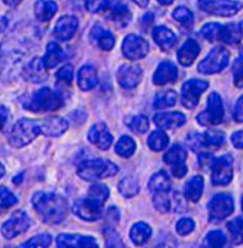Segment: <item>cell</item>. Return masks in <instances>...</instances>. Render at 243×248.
Segmentation results:
<instances>
[{
    "mask_svg": "<svg viewBox=\"0 0 243 248\" xmlns=\"http://www.w3.org/2000/svg\"><path fill=\"white\" fill-rule=\"evenodd\" d=\"M214 163V158L210 155V154H200L199 155V164L201 167H205V166H211Z\"/></svg>",
    "mask_w": 243,
    "mask_h": 248,
    "instance_id": "cell-56",
    "label": "cell"
},
{
    "mask_svg": "<svg viewBox=\"0 0 243 248\" xmlns=\"http://www.w3.org/2000/svg\"><path fill=\"white\" fill-rule=\"evenodd\" d=\"M186 118L181 112L159 113L154 117V122L160 128L170 129L185 124Z\"/></svg>",
    "mask_w": 243,
    "mask_h": 248,
    "instance_id": "cell-26",
    "label": "cell"
},
{
    "mask_svg": "<svg viewBox=\"0 0 243 248\" xmlns=\"http://www.w3.org/2000/svg\"><path fill=\"white\" fill-rule=\"evenodd\" d=\"M152 36L156 44L161 48V50L165 51L170 50L177 41L175 33L170 29L164 26L156 27L152 31Z\"/></svg>",
    "mask_w": 243,
    "mask_h": 248,
    "instance_id": "cell-23",
    "label": "cell"
},
{
    "mask_svg": "<svg viewBox=\"0 0 243 248\" xmlns=\"http://www.w3.org/2000/svg\"><path fill=\"white\" fill-rule=\"evenodd\" d=\"M234 211V201L228 194H219L212 199L209 204V219L219 222L230 216Z\"/></svg>",
    "mask_w": 243,
    "mask_h": 248,
    "instance_id": "cell-9",
    "label": "cell"
},
{
    "mask_svg": "<svg viewBox=\"0 0 243 248\" xmlns=\"http://www.w3.org/2000/svg\"><path fill=\"white\" fill-rule=\"evenodd\" d=\"M178 69L169 61L162 62L153 76V81L156 85L163 86L177 80Z\"/></svg>",
    "mask_w": 243,
    "mask_h": 248,
    "instance_id": "cell-22",
    "label": "cell"
},
{
    "mask_svg": "<svg viewBox=\"0 0 243 248\" xmlns=\"http://www.w3.org/2000/svg\"><path fill=\"white\" fill-rule=\"evenodd\" d=\"M42 59L48 70L53 69L65 59V52L57 43L50 42Z\"/></svg>",
    "mask_w": 243,
    "mask_h": 248,
    "instance_id": "cell-29",
    "label": "cell"
},
{
    "mask_svg": "<svg viewBox=\"0 0 243 248\" xmlns=\"http://www.w3.org/2000/svg\"><path fill=\"white\" fill-rule=\"evenodd\" d=\"M177 101V94L173 91H166L157 94L154 100V108L162 109L173 107Z\"/></svg>",
    "mask_w": 243,
    "mask_h": 248,
    "instance_id": "cell-38",
    "label": "cell"
},
{
    "mask_svg": "<svg viewBox=\"0 0 243 248\" xmlns=\"http://www.w3.org/2000/svg\"><path fill=\"white\" fill-rule=\"evenodd\" d=\"M136 149L134 140L128 136H122L116 145V152L123 158L130 157Z\"/></svg>",
    "mask_w": 243,
    "mask_h": 248,
    "instance_id": "cell-39",
    "label": "cell"
},
{
    "mask_svg": "<svg viewBox=\"0 0 243 248\" xmlns=\"http://www.w3.org/2000/svg\"><path fill=\"white\" fill-rule=\"evenodd\" d=\"M7 6L9 7H15L17 6L22 0H2Z\"/></svg>",
    "mask_w": 243,
    "mask_h": 248,
    "instance_id": "cell-59",
    "label": "cell"
},
{
    "mask_svg": "<svg viewBox=\"0 0 243 248\" xmlns=\"http://www.w3.org/2000/svg\"><path fill=\"white\" fill-rule=\"evenodd\" d=\"M107 10V19L118 28H124L132 20V13L126 5L117 3Z\"/></svg>",
    "mask_w": 243,
    "mask_h": 248,
    "instance_id": "cell-20",
    "label": "cell"
},
{
    "mask_svg": "<svg viewBox=\"0 0 243 248\" xmlns=\"http://www.w3.org/2000/svg\"><path fill=\"white\" fill-rule=\"evenodd\" d=\"M228 230L235 244L243 243V220L237 218L228 223Z\"/></svg>",
    "mask_w": 243,
    "mask_h": 248,
    "instance_id": "cell-40",
    "label": "cell"
},
{
    "mask_svg": "<svg viewBox=\"0 0 243 248\" xmlns=\"http://www.w3.org/2000/svg\"><path fill=\"white\" fill-rule=\"evenodd\" d=\"M232 143L237 149H243V130L237 131L232 135Z\"/></svg>",
    "mask_w": 243,
    "mask_h": 248,
    "instance_id": "cell-54",
    "label": "cell"
},
{
    "mask_svg": "<svg viewBox=\"0 0 243 248\" xmlns=\"http://www.w3.org/2000/svg\"></svg>",
    "mask_w": 243,
    "mask_h": 248,
    "instance_id": "cell-63",
    "label": "cell"
},
{
    "mask_svg": "<svg viewBox=\"0 0 243 248\" xmlns=\"http://www.w3.org/2000/svg\"><path fill=\"white\" fill-rule=\"evenodd\" d=\"M204 182L201 176H195L186 185L184 195L187 200L197 202L201 197Z\"/></svg>",
    "mask_w": 243,
    "mask_h": 248,
    "instance_id": "cell-32",
    "label": "cell"
},
{
    "mask_svg": "<svg viewBox=\"0 0 243 248\" xmlns=\"http://www.w3.org/2000/svg\"><path fill=\"white\" fill-rule=\"evenodd\" d=\"M173 18L180 23L187 31H191L194 27V15L193 13L184 6H180L176 8L172 13Z\"/></svg>",
    "mask_w": 243,
    "mask_h": 248,
    "instance_id": "cell-31",
    "label": "cell"
},
{
    "mask_svg": "<svg viewBox=\"0 0 243 248\" xmlns=\"http://www.w3.org/2000/svg\"><path fill=\"white\" fill-rule=\"evenodd\" d=\"M86 8L92 14L106 12L111 4V0H85Z\"/></svg>",
    "mask_w": 243,
    "mask_h": 248,
    "instance_id": "cell-43",
    "label": "cell"
},
{
    "mask_svg": "<svg viewBox=\"0 0 243 248\" xmlns=\"http://www.w3.org/2000/svg\"><path fill=\"white\" fill-rule=\"evenodd\" d=\"M42 134L48 137H58L69 128V124L60 117H50L40 120Z\"/></svg>",
    "mask_w": 243,
    "mask_h": 248,
    "instance_id": "cell-21",
    "label": "cell"
},
{
    "mask_svg": "<svg viewBox=\"0 0 243 248\" xmlns=\"http://www.w3.org/2000/svg\"><path fill=\"white\" fill-rule=\"evenodd\" d=\"M7 27H8V19L5 16H0V32L5 31Z\"/></svg>",
    "mask_w": 243,
    "mask_h": 248,
    "instance_id": "cell-58",
    "label": "cell"
},
{
    "mask_svg": "<svg viewBox=\"0 0 243 248\" xmlns=\"http://www.w3.org/2000/svg\"><path fill=\"white\" fill-rule=\"evenodd\" d=\"M234 118L239 123L243 122V96L239 99L236 105L235 111H234Z\"/></svg>",
    "mask_w": 243,
    "mask_h": 248,
    "instance_id": "cell-53",
    "label": "cell"
},
{
    "mask_svg": "<svg viewBox=\"0 0 243 248\" xmlns=\"http://www.w3.org/2000/svg\"><path fill=\"white\" fill-rule=\"evenodd\" d=\"M208 88V83L202 80H189L182 86V102L187 108H194L197 105L199 97Z\"/></svg>",
    "mask_w": 243,
    "mask_h": 248,
    "instance_id": "cell-12",
    "label": "cell"
},
{
    "mask_svg": "<svg viewBox=\"0 0 243 248\" xmlns=\"http://www.w3.org/2000/svg\"><path fill=\"white\" fill-rule=\"evenodd\" d=\"M170 179L167 173L160 171L154 174L149 181L148 187L152 192H168L170 189Z\"/></svg>",
    "mask_w": 243,
    "mask_h": 248,
    "instance_id": "cell-30",
    "label": "cell"
},
{
    "mask_svg": "<svg viewBox=\"0 0 243 248\" xmlns=\"http://www.w3.org/2000/svg\"><path fill=\"white\" fill-rule=\"evenodd\" d=\"M31 202L38 215L48 224L62 223L68 214L67 201L57 194L36 192Z\"/></svg>",
    "mask_w": 243,
    "mask_h": 248,
    "instance_id": "cell-1",
    "label": "cell"
},
{
    "mask_svg": "<svg viewBox=\"0 0 243 248\" xmlns=\"http://www.w3.org/2000/svg\"><path fill=\"white\" fill-rule=\"evenodd\" d=\"M56 244L59 248H98L95 239L80 235L61 234L58 236Z\"/></svg>",
    "mask_w": 243,
    "mask_h": 248,
    "instance_id": "cell-19",
    "label": "cell"
},
{
    "mask_svg": "<svg viewBox=\"0 0 243 248\" xmlns=\"http://www.w3.org/2000/svg\"><path fill=\"white\" fill-rule=\"evenodd\" d=\"M104 203L95 199H81L75 202L73 207V213L88 222H94L103 216Z\"/></svg>",
    "mask_w": 243,
    "mask_h": 248,
    "instance_id": "cell-7",
    "label": "cell"
},
{
    "mask_svg": "<svg viewBox=\"0 0 243 248\" xmlns=\"http://www.w3.org/2000/svg\"><path fill=\"white\" fill-rule=\"evenodd\" d=\"M119 169L112 162L105 159H94L80 164L77 173L85 181L93 182L112 177L118 173Z\"/></svg>",
    "mask_w": 243,
    "mask_h": 248,
    "instance_id": "cell-2",
    "label": "cell"
},
{
    "mask_svg": "<svg viewBox=\"0 0 243 248\" xmlns=\"http://www.w3.org/2000/svg\"><path fill=\"white\" fill-rule=\"evenodd\" d=\"M160 4H162V5H165V6H167V5H170L172 4L173 2H174V0H157Z\"/></svg>",
    "mask_w": 243,
    "mask_h": 248,
    "instance_id": "cell-61",
    "label": "cell"
},
{
    "mask_svg": "<svg viewBox=\"0 0 243 248\" xmlns=\"http://www.w3.org/2000/svg\"><path fill=\"white\" fill-rule=\"evenodd\" d=\"M199 8L212 16L231 17L243 9V4L238 0H198Z\"/></svg>",
    "mask_w": 243,
    "mask_h": 248,
    "instance_id": "cell-5",
    "label": "cell"
},
{
    "mask_svg": "<svg viewBox=\"0 0 243 248\" xmlns=\"http://www.w3.org/2000/svg\"><path fill=\"white\" fill-rule=\"evenodd\" d=\"M123 55L130 60H138L146 57L149 51V44L141 36L135 34L127 35L122 45Z\"/></svg>",
    "mask_w": 243,
    "mask_h": 248,
    "instance_id": "cell-10",
    "label": "cell"
},
{
    "mask_svg": "<svg viewBox=\"0 0 243 248\" xmlns=\"http://www.w3.org/2000/svg\"><path fill=\"white\" fill-rule=\"evenodd\" d=\"M186 157H187V153H186L185 149H182L181 146L177 145V146L172 147L166 153V155L164 157V161L167 164L171 165L172 167H175V166L184 164Z\"/></svg>",
    "mask_w": 243,
    "mask_h": 248,
    "instance_id": "cell-34",
    "label": "cell"
},
{
    "mask_svg": "<svg viewBox=\"0 0 243 248\" xmlns=\"http://www.w3.org/2000/svg\"><path fill=\"white\" fill-rule=\"evenodd\" d=\"M223 113L221 98L218 93H213L208 98L206 110L197 116V121L202 125L218 124L222 121Z\"/></svg>",
    "mask_w": 243,
    "mask_h": 248,
    "instance_id": "cell-11",
    "label": "cell"
},
{
    "mask_svg": "<svg viewBox=\"0 0 243 248\" xmlns=\"http://www.w3.org/2000/svg\"><path fill=\"white\" fill-rule=\"evenodd\" d=\"M205 243L208 247L211 248H220L225 245L226 238L220 231H212L206 236Z\"/></svg>",
    "mask_w": 243,
    "mask_h": 248,
    "instance_id": "cell-48",
    "label": "cell"
},
{
    "mask_svg": "<svg viewBox=\"0 0 243 248\" xmlns=\"http://www.w3.org/2000/svg\"><path fill=\"white\" fill-rule=\"evenodd\" d=\"M233 178V160L224 155L215 160L212 165V183L216 186H226Z\"/></svg>",
    "mask_w": 243,
    "mask_h": 248,
    "instance_id": "cell-13",
    "label": "cell"
},
{
    "mask_svg": "<svg viewBox=\"0 0 243 248\" xmlns=\"http://www.w3.org/2000/svg\"><path fill=\"white\" fill-rule=\"evenodd\" d=\"M194 228L195 223L193 220L189 218L182 219L177 223V232L182 236L191 233L194 230Z\"/></svg>",
    "mask_w": 243,
    "mask_h": 248,
    "instance_id": "cell-52",
    "label": "cell"
},
{
    "mask_svg": "<svg viewBox=\"0 0 243 248\" xmlns=\"http://www.w3.org/2000/svg\"><path fill=\"white\" fill-rule=\"evenodd\" d=\"M186 172H187V168L185 167L184 164L172 167V173L177 178L183 177L186 174Z\"/></svg>",
    "mask_w": 243,
    "mask_h": 248,
    "instance_id": "cell-55",
    "label": "cell"
},
{
    "mask_svg": "<svg viewBox=\"0 0 243 248\" xmlns=\"http://www.w3.org/2000/svg\"><path fill=\"white\" fill-rule=\"evenodd\" d=\"M30 225V220L27 213L22 210H18L15 211L12 217L3 224L1 232L5 239L11 240L24 233L29 229Z\"/></svg>",
    "mask_w": 243,
    "mask_h": 248,
    "instance_id": "cell-8",
    "label": "cell"
},
{
    "mask_svg": "<svg viewBox=\"0 0 243 248\" xmlns=\"http://www.w3.org/2000/svg\"><path fill=\"white\" fill-rule=\"evenodd\" d=\"M17 202L16 197L5 186H0V212L6 210Z\"/></svg>",
    "mask_w": 243,
    "mask_h": 248,
    "instance_id": "cell-42",
    "label": "cell"
},
{
    "mask_svg": "<svg viewBox=\"0 0 243 248\" xmlns=\"http://www.w3.org/2000/svg\"><path fill=\"white\" fill-rule=\"evenodd\" d=\"M202 147H213L219 148L224 144V134L219 130H208L204 135H201Z\"/></svg>",
    "mask_w": 243,
    "mask_h": 248,
    "instance_id": "cell-37",
    "label": "cell"
},
{
    "mask_svg": "<svg viewBox=\"0 0 243 248\" xmlns=\"http://www.w3.org/2000/svg\"><path fill=\"white\" fill-rule=\"evenodd\" d=\"M109 196V190L105 185H94L89 190V197L105 202Z\"/></svg>",
    "mask_w": 243,
    "mask_h": 248,
    "instance_id": "cell-45",
    "label": "cell"
},
{
    "mask_svg": "<svg viewBox=\"0 0 243 248\" xmlns=\"http://www.w3.org/2000/svg\"><path fill=\"white\" fill-rule=\"evenodd\" d=\"M143 77V70L138 65H123L118 71L117 79L122 88L130 90L139 85Z\"/></svg>",
    "mask_w": 243,
    "mask_h": 248,
    "instance_id": "cell-14",
    "label": "cell"
},
{
    "mask_svg": "<svg viewBox=\"0 0 243 248\" xmlns=\"http://www.w3.org/2000/svg\"><path fill=\"white\" fill-rule=\"evenodd\" d=\"M90 39L93 45L103 50H112L115 45L113 34L100 25L92 27L90 32Z\"/></svg>",
    "mask_w": 243,
    "mask_h": 248,
    "instance_id": "cell-18",
    "label": "cell"
},
{
    "mask_svg": "<svg viewBox=\"0 0 243 248\" xmlns=\"http://www.w3.org/2000/svg\"><path fill=\"white\" fill-rule=\"evenodd\" d=\"M57 11L58 5L52 0H37L34 4V15L42 22L49 21Z\"/></svg>",
    "mask_w": 243,
    "mask_h": 248,
    "instance_id": "cell-27",
    "label": "cell"
},
{
    "mask_svg": "<svg viewBox=\"0 0 243 248\" xmlns=\"http://www.w3.org/2000/svg\"><path fill=\"white\" fill-rule=\"evenodd\" d=\"M234 81L237 87H243V53H242L235 61L233 66Z\"/></svg>",
    "mask_w": 243,
    "mask_h": 248,
    "instance_id": "cell-49",
    "label": "cell"
},
{
    "mask_svg": "<svg viewBox=\"0 0 243 248\" xmlns=\"http://www.w3.org/2000/svg\"><path fill=\"white\" fill-rule=\"evenodd\" d=\"M132 1H134L141 8H146L149 3V0H132Z\"/></svg>",
    "mask_w": 243,
    "mask_h": 248,
    "instance_id": "cell-60",
    "label": "cell"
},
{
    "mask_svg": "<svg viewBox=\"0 0 243 248\" xmlns=\"http://www.w3.org/2000/svg\"><path fill=\"white\" fill-rule=\"evenodd\" d=\"M43 59L39 57L33 58L23 70L22 75L25 79L31 83H41L47 80L48 73Z\"/></svg>",
    "mask_w": 243,
    "mask_h": 248,
    "instance_id": "cell-16",
    "label": "cell"
},
{
    "mask_svg": "<svg viewBox=\"0 0 243 248\" xmlns=\"http://www.w3.org/2000/svg\"><path fill=\"white\" fill-rule=\"evenodd\" d=\"M78 19L73 16H65L59 18L54 28V35L60 41H68L72 39L77 29Z\"/></svg>",
    "mask_w": 243,
    "mask_h": 248,
    "instance_id": "cell-15",
    "label": "cell"
},
{
    "mask_svg": "<svg viewBox=\"0 0 243 248\" xmlns=\"http://www.w3.org/2000/svg\"><path fill=\"white\" fill-rule=\"evenodd\" d=\"M51 244V237L49 234L37 235L30 241L21 245L22 248H48Z\"/></svg>",
    "mask_w": 243,
    "mask_h": 248,
    "instance_id": "cell-44",
    "label": "cell"
},
{
    "mask_svg": "<svg viewBox=\"0 0 243 248\" xmlns=\"http://www.w3.org/2000/svg\"><path fill=\"white\" fill-rule=\"evenodd\" d=\"M230 53L223 47H216L198 64L197 70L203 75L220 73L229 63Z\"/></svg>",
    "mask_w": 243,
    "mask_h": 248,
    "instance_id": "cell-6",
    "label": "cell"
},
{
    "mask_svg": "<svg viewBox=\"0 0 243 248\" xmlns=\"http://www.w3.org/2000/svg\"><path fill=\"white\" fill-rule=\"evenodd\" d=\"M40 133H42L40 121L21 119L11 130L9 143L15 148H23L31 143Z\"/></svg>",
    "mask_w": 243,
    "mask_h": 248,
    "instance_id": "cell-3",
    "label": "cell"
},
{
    "mask_svg": "<svg viewBox=\"0 0 243 248\" xmlns=\"http://www.w3.org/2000/svg\"><path fill=\"white\" fill-rule=\"evenodd\" d=\"M8 118V111L4 107H0V129L6 123Z\"/></svg>",
    "mask_w": 243,
    "mask_h": 248,
    "instance_id": "cell-57",
    "label": "cell"
},
{
    "mask_svg": "<svg viewBox=\"0 0 243 248\" xmlns=\"http://www.w3.org/2000/svg\"><path fill=\"white\" fill-rule=\"evenodd\" d=\"M151 232V228L146 223H136L130 230V238L135 245L141 246L150 238Z\"/></svg>",
    "mask_w": 243,
    "mask_h": 248,
    "instance_id": "cell-33",
    "label": "cell"
},
{
    "mask_svg": "<svg viewBox=\"0 0 243 248\" xmlns=\"http://www.w3.org/2000/svg\"><path fill=\"white\" fill-rule=\"evenodd\" d=\"M4 174H5V169H4V167L0 164V179L4 176Z\"/></svg>",
    "mask_w": 243,
    "mask_h": 248,
    "instance_id": "cell-62",
    "label": "cell"
},
{
    "mask_svg": "<svg viewBox=\"0 0 243 248\" xmlns=\"http://www.w3.org/2000/svg\"><path fill=\"white\" fill-rule=\"evenodd\" d=\"M23 105L32 112H47L59 109L63 106V100L49 88H43L35 92Z\"/></svg>",
    "mask_w": 243,
    "mask_h": 248,
    "instance_id": "cell-4",
    "label": "cell"
},
{
    "mask_svg": "<svg viewBox=\"0 0 243 248\" xmlns=\"http://www.w3.org/2000/svg\"><path fill=\"white\" fill-rule=\"evenodd\" d=\"M243 34V27L242 23H230L221 26L219 40L229 45H235L241 41Z\"/></svg>",
    "mask_w": 243,
    "mask_h": 248,
    "instance_id": "cell-25",
    "label": "cell"
},
{
    "mask_svg": "<svg viewBox=\"0 0 243 248\" xmlns=\"http://www.w3.org/2000/svg\"><path fill=\"white\" fill-rule=\"evenodd\" d=\"M155 207L163 213H167L170 210L171 202L167 195V192H158L153 199Z\"/></svg>",
    "mask_w": 243,
    "mask_h": 248,
    "instance_id": "cell-46",
    "label": "cell"
},
{
    "mask_svg": "<svg viewBox=\"0 0 243 248\" xmlns=\"http://www.w3.org/2000/svg\"><path fill=\"white\" fill-rule=\"evenodd\" d=\"M88 137L92 145L103 150L108 149L113 141L112 135L108 131L106 125L103 123L94 124L91 128Z\"/></svg>",
    "mask_w": 243,
    "mask_h": 248,
    "instance_id": "cell-17",
    "label": "cell"
},
{
    "mask_svg": "<svg viewBox=\"0 0 243 248\" xmlns=\"http://www.w3.org/2000/svg\"><path fill=\"white\" fill-rule=\"evenodd\" d=\"M169 138L162 130H156L148 138V146L154 151H161L166 149L168 145Z\"/></svg>",
    "mask_w": 243,
    "mask_h": 248,
    "instance_id": "cell-35",
    "label": "cell"
},
{
    "mask_svg": "<svg viewBox=\"0 0 243 248\" xmlns=\"http://www.w3.org/2000/svg\"><path fill=\"white\" fill-rule=\"evenodd\" d=\"M119 191L123 197L130 198L138 194L139 192V184L132 177H125L122 180L119 184Z\"/></svg>",
    "mask_w": 243,
    "mask_h": 248,
    "instance_id": "cell-36",
    "label": "cell"
},
{
    "mask_svg": "<svg viewBox=\"0 0 243 248\" xmlns=\"http://www.w3.org/2000/svg\"><path fill=\"white\" fill-rule=\"evenodd\" d=\"M56 78L59 82L71 84L73 79V68L72 65L63 66L56 74Z\"/></svg>",
    "mask_w": 243,
    "mask_h": 248,
    "instance_id": "cell-51",
    "label": "cell"
},
{
    "mask_svg": "<svg viewBox=\"0 0 243 248\" xmlns=\"http://www.w3.org/2000/svg\"><path fill=\"white\" fill-rule=\"evenodd\" d=\"M221 26L219 23H208L203 26L200 30V35L210 41L214 42L216 40H219V31L221 29Z\"/></svg>",
    "mask_w": 243,
    "mask_h": 248,
    "instance_id": "cell-41",
    "label": "cell"
},
{
    "mask_svg": "<svg viewBox=\"0 0 243 248\" xmlns=\"http://www.w3.org/2000/svg\"><path fill=\"white\" fill-rule=\"evenodd\" d=\"M96 70L92 66H84L78 73V85L84 92L91 91L97 86Z\"/></svg>",
    "mask_w": 243,
    "mask_h": 248,
    "instance_id": "cell-28",
    "label": "cell"
},
{
    "mask_svg": "<svg viewBox=\"0 0 243 248\" xmlns=\"http://www.w3.org/2000/svg\"><path fill=\"white\" fill-rule=\"evenodd\" d=\"M106 243L107 248H123L120 236L111 228H106L104 231Z\"/></svg>",
    "mask_w": 243,
    "mask_h": 248,
    "instance_id": "cell-47",
    "label": "cell"
},
{
    "mask_svg": "<svg viewBox=\"0 0 243 248\" xmlns=\"http://www.w3.org/2000/svg\"><path fill=\"white\" fill-rule=\"evenodd\" d=\"M199 45L194 39H188L178 51V60L184 67L191 66L199 54Z\"/></svg>",
    "mask_w": 243,
    "mask_h": 248,
    "instance_id": "cell-24",
    "label": "cell"
},
{
    "mask_svg": "<svg viewBox=\"0 0 243 248\" xmlns=\"http://www.w3.org/2000/svg\"><path fill=\"white\" fill-rule=\"evenodd\" d=\"M129 126L137 133H145L149 127V122L145 115H138L132 119Z\"/></svg>",
    "mask_w": 243,
    "mask_h": 248,
    "instance_id": "cell-50",
    "label": "cell"
}]
</instances>
